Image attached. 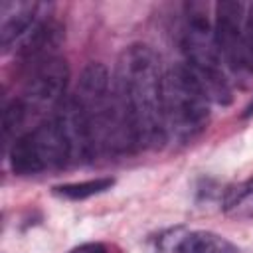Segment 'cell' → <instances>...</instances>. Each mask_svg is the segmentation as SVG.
Instances as JSON below:
<instances>
[{"label":"cell","instance_id":"obj_13","mask_svg":"<svg viewBox=\"0 0 253 253\" xmlns=\"http://www.w3.org/2000/svg\"><path fill=\"white\" fill-rule=\"evenodd\" d=\"M69 253H107V247L99 241H89V243H81L73 247Z\"/></svg>","mask_w":253,"mask_h":253},{"label":"cell","instance_id":"obj_6","mask_svg":"<svg viewBox=\"0 0 253 253\" xmlns=\"http://www.w3.org/2000/svg\"><path fill=\"white\" fill-rule=\"evenodd\" d=\"M243 4L233 0H223L215 4V22H213V36L215 45L219 51V57L227 63L233 71H245L243 69Z\"/></svg>","mask_w":253,"mask_h":253},{"label":"cell","instance_id":"obj_12","mask_svg":"<svg viewBox=\"0 0 253 253\" xmlns=\"http://www.w3.org/2000/svg\"><path fill=\"white\" fill-rule=\"evenodd\" d=\"M241 57H243V69L253 73V6L249 8V14L245 16V22H243Z\"/></svg>","mask_w":253,"mask_h":253},{"label":"cell","instance_id":"obj_10","mask_svg":"<svg viewBox=\"0 0 253 253\" xmlns=\"http://www.w3.org/2000/svg\"><path fill=\"white\" fill-rule=\"evenodd\" d=\"M113 184H115L113 178H95V180H85V182L59 184V186H53L51 192L59 198H65V200H87L91 196H97V194L111 190Z\"/></svg>","mask_w":253,"mask_h":253},{"label":"cell","instance_id":"obj_1","mask_svg":"<svg viewBox=\"0 0 253 253\" xmlns=\"http://www.w3.org/2000/svg\"><path fill=\"white\" fill-rule=\"evenodd\" d=\"M162 81L160 59L150 45L132 43L125 47L117 61L113 87L123 99L140 146L160 148L168 140L162 107Z\"/></svg>","mask_w":253,"mask_h":253},{"label":"cell","instance_id":"obj_11","mask_svg":"<svg viewBox=\"0 0 253 253\" xmlns=\"http://www.w3.org/2000/svg\"><path fill=\"white\" fill-rule=\"evenodd\" d=\"M26 119H28V111H26V107H24V103L20 99H14L4 107V113H2V136H4L6 146L8 144L12 146V142L22 134L20 128L26 123Z\"/></svg>","mask_w":253,"mask_h":253},{"label":"cell","instance_id":"obj_4","mask_svg":"<svg viewBox=\"0 0 253 253\" xmlns=\"http://www.w3.org/2000/svg\"><path fill=\"white\" fill-rule=\"evenodd\" d=\"M71 158V144L57 117L22 132L8 148L10 168L18 176H36L43 170L59 168Z\"/></svg>","mask_w":253,"mask_h":253},{"label":"cell","instance_id":"obj_3","mask_svg":"<svg viewBox=\"0 0 253 253\" xmlns=\"http://www.w3.org/2000/svg\"><path fill=\"white\" fill-rule=\"evenodd\" d=\"M162 107L168 134L180 140L198 136L210 123V99L186 63L164 71Z\"/></svg>","mask_w":253,"mask_h":253},{"label":"cell","instance_id":"obj_7","mask_svg":"<svg viewBox=\"0 0 253 253\" xmlns=\"http://www.w3.org/2000/svg\"><path fill=\"white\" fill-rule=\"evenodd\" d=\"M51 6L28 0H8L0 4V45L4 51L16 47L34 26L47 16Z\"/></svg>","mask_w":253,"mask_h":253},{"label":"cell","instance_id":"obj_2","mask_svg":"<svg viewBox=\"0 0 253 253\" xmlns=\"http://www.w3.org/2000/svg\"><path fill=\"white\" fill-rule=\"evenodd\" d=\"M180 49L186 65L204 87L208 99L217 105L233 101L229 81L221 67V57L215 45L213 26L208 18V4L186 2L180 26Z\"/></svg>","mask_w":253,"mask_h":253},{"label":"cell","instance_id":"obj_8","mask_svg":"<svg viewBox=\"0 0 253 253\" xmlns=\"http://www.w3.org/2000/svg\"><path fill=\"white\" fill-rule=\"evenodd\" d=\"M176 253H237L223 237L211 231H190L176 247Z\"/></svg>","mask_w":253,"mask_h":253},{"label":"cell","instance_id":"obj_9","mask_svg":"<svg viewBox=\"0 0 253 253\" xmlns=\"http://www.w3.org/2000/svg\"><path fill=\"white\" fill-rule=\"evenodd\" d=\"M223 211L231 217H253V178L225 192Z\"/></svg>","mask_w":253,"mask_h":253},{"label":"cell","instance_id":"obj_5","mask_svg":"<svg viewBox=\"0 0 253 253\" xmlns=\"http://www.w3.org/2000/svg\"><path fill=\"white\" fill-rule=\"evenodd\" d=\"M67 79H69V69L65 59H61L59 55L30 65V73L20 97L28 115L30 113L40 115L63 105Z\"/></svg>","mask_w":253,"mask_h":253}]
</instances>
